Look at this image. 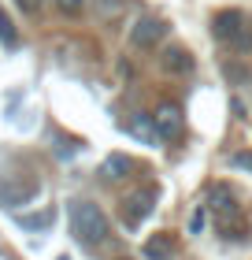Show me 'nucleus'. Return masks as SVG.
Here are the masks:
<instances>
[{
    "instance_id": "13",
    "label": "nucleus",
    "mask_w": 252,
    "mask_h": 260,
    "mask_svg": "<svg viewBox=\"0 0 252 260\" xmlns=\"http://www.w3.org/2000/svg\"><path fill=\"white\" fill-rule=\"evenodd\" d=\"M130 134H134V138H145V141H156V123H152V119H141V115H137V119L130 123Z\"/></svg>"
},
{
    "instance_id": "10",
    "label": "nucleus",
    "mask_w": 252,
    "mask_h": 260,
    "mask_svg": "<svg viewBox=\"0 0 252 260\" xmlns=\"http://www.w3.org/2000/svg\"><path fill=\"white\" fill-rule=\"evenodd\" d=\"M163 67L171 71V75H189V71H193V60H189L186 49H167L163 52Z\"/></svg>"
},
{
    "instance_id": "11",
    "label": "nucleus",
    "mask_w": 252,
    "mask_h": 260,
    "mask_svg": "<svg viewBox=\"0 0 252 260\" xmlns=\"http://www.w3.org/2000/svg\"><path fill=\"white\" fill-rule=\"evenodd\" d=\"M15 219H19L22 231H49L56 223V208H45V212H38V216H15Z\"/></svg>"
},
{
    "instance_id": "19",
    "label": "nucleus",
    "mask_w": 252,
    "mask_h": 260,
    "mask_svg": "<svg viewBox=\"0 0 252 260\" xmlns=\"http://www.w3.org/2000/svg\"><path fill=\"white\" fill-rule=\"evenodd\" d=\"M59 260H70V256H59Z\"/></svg>"
},
{
    "instance_id": "18",
    "label": "nucleus",
    "mask_w": 252,
    "mask_h": 260,
    "mask_svg": "<svg viewBox=\"0 0 252 260\" xmlns=\"http://www.w3.org/2000/svg\"><path fill=\"white\" fill-rule=\"evenodd\" d=\"M15 4H19L22 11H30V15H33V11H38V8L45 4V0H15Z\"/></svg>"
},
{
    "instance_id": "5",
    "label": "nucleus",
    "mask_w": 252,
    "mask_h": 260,
    "mask_svg": "<svg viewBox=\"0 0 252 260\" xmlns=\"http://www.w3.org/2000/svg\"><path fill=\"white\" fill-rule=\"evenodd\" d=\"M163 38H167V22L156 15H141L134 22V30H130V45L134 49H156Z\"/></svg>"
},
{
    "instance_id": "12",
    "label": "nucleus",
    "mask_w": 252,
    "mask_h": 260,
    "mask_svg": "<svg viewBox=\"0 0 252 260\" xmlns=\"http://www.w3.org/2000/svg\"><path fill=\"white\" fill-rule=\"evenodd\" d=\"M0 45H4V49H15L19 45V34L11 26V19L4 15V8H0Z\"/></svg>"
},
{
    "instance_id": "6",
    "label": "nucleus",
    "mask_w": 252,
    "mask_h": 260,
    "mask_svg": "<svg viewBox=\"0 0 252 260\" xmlns=\"http://www.w3.org/2000/svg\"><path fill=\"white\" fill-rule=\"evenodd\" d=\"M38 190H41V182H38V179H30L26 186H22V182H4V179H0V205H4V208L30 205V201L38 197Z\"/></svg>"
},
{
    "instance_id": "15",
    "label": "nucleus",
    "mask_w": 252,
    "mask_h": 260,
    "mask_svg": "<svg viewBox=\"0 0 252 260\" xmlns=\"http://www.w3.org/2000/svg\"><path fill=\"white\" fill-rule=\"evenodd\" d=\"M234 168H241V171H252V149H241V152H234L230 156Z\"/></svg>"
},
{
    "instance_id": "8",
    "label": "nucleus",
    "mask_w": 252,
    "mask_h": 260,
    "mask_svg": "<svg viewBox=\"0 0 252 260\" xmlns=\"http://www.w3.org/2000/svg\"><path fill=\"white\" fill-rule=\"evenodd\" d=\"M171 234H152V238H145V245H141V256L145 260H171Z\"/></svg>"
},
{
    "instance_id": "4",
    "label": "nucleus",
    "mask_w": 252,
    "mask_h": 260,
    "mask_svg": "<svg viewBox=\"0 0 252 260\" xmlns=\"http://www.w3.org/2000/svg\"><path fill=\"white\" fill-rule=\"evenodd\" d=\"M152 123H156V138H163V141H178V138H182V130H186L182 108H178V104H171V101H163L160 108H156Z\"/></svg>"
},
{
    "instance_id": "16",
    "label": "nucleus",
    "mask_w": 252,
    "mask_h": 260,
    "mask_svg": "<svg viewBox=\"0 0 252 260\" xmlns=\"http://www.w3.org/2000/svg\"><path fill=\"white\" fill-rule=\"evenodd\" d=\"M204 223H208V212L197 208L193 216H189V234H200V231H204Z\"/></svg>"
},
{
    "instance_id": "17",
    "label": "nucleus",
    "mask_w": 252,
    "mask_h": 260,
    "mask_svg": "<svg viewBox=\"0 0 252 260\" xmlns=\"http://www.w3.org/2000/svg\"><path fill=\"white\" fill-rule=\"evenodd\" d=\"M123 11V0H100V15L107 19V15H119Z\"/></svg>"
},
{
    "instance_id": "14",
    "label": "nucleus",
    "mask_w": 252,
    "mask_h": 260,
    "mask_svg": "<svg viewBox=\"0 0 252 260\" xmlns=\"http://www.w3.org/2000/svg\"><path fill=\"white\" fill-rule=\"evenodd\" d=\"M86 4H89V0H56V8L63 11V15H82Z\"/></svg>"
},
{
    "instance_id": "1",
    "label": "nucleus",
    "mask_w": 252,
    "mask_h": 260,
    "mask_svg": "<svg viewBox=\"0 0 252 260\" xmlns=\"http://www.w3.org/2000/svg\"><path fill=\"white\" fill-rule=\"evenodd\" d=\"M67 219H70V234H75V242L89 245V249H97L100 242H107V234H112V223H107L104 208L93 205V201H70Z\"/></svg>"
},
{
    "instance_id": "3",
    "label": "nucleus",
    "mask_w": 252,
    "mask_h": 260,
    "mask_svg": "<svg viewBox=\"0 0 252 260\" xmlns=\"http://www.w3.org/2000/svg\"><path fill=\"white\" fill-rule=\"evenodd\" d=\"M156 201H160V190L149 182L145 190H137V193H130L126 201H123V219H126V227L130 231H137L141 223H145L149 216H152V208H156Z\"/></svg>"
},
{
    "instance_id": "7",
    "label": "nucleus",
    "mask_w": 252,
    "mask_h": 260,
    "mask_svg": "<svg viewBox=\"0 0 252 260\" xmlns=\"http://www.w3.org/2000/svg\"><path fill=\"white\" fill-rule=\"evenodd\" d=\"M137 168H134V160L126 156V152H112L104 164H100V175H104V182H123V179H130Z\"/></svg>"
},
{
    "instance_id": "9",
    "label": "nucleus",
    "mask_w": 252,
    "mask_h": 260,
    "mask_svg": "<svg viewBox=\"0 0 252 260\" xmlns=\"http://www.w3.org/2000/svg\"><path fill=\"white\" fill-rule=\"evenodd\" d=\"M208 201H211V208L219 212L223 219H230V216H237V201H234V193L226 190V186H211V193H208Z\"/></svg>"
},
{
    "instance_id": "2",
    "label": "nucleus",
    "mask_w": 252,
    "mask_h": 260,
    "mask_svg": "<svg viewBox=\"0 0 252 260\" xmlns=\"http://www.w3.org/2000/svg\"><path fill=\"white\" fill-rule=\"evenodd\" d=\"M211 34H215V41L226 45L230 52H241V56L252 52V19L237 8L219 11V15L211 19Z\"/></svg>"
}]
</instances>
